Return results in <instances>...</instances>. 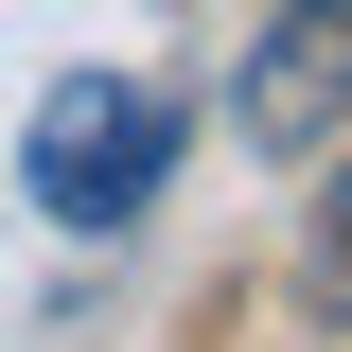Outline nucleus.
I'll use <instances>...</instances> for the list:
<instances>
[{"label": "nucleus", "instance_id": "obj_1", "mask_svg": "<svg viewBox=\"0 0 352 352\" xmlns=\"http://www.w3.org/2000/svg\"><path fill=\"white\" fill-rule=\"evenodd\" d=\"M176 141H194V106H176L159 71H71V88H36V124H18V194H36L53 229H124L176 176Z\"/></svg>", "mask_w": 352, "mask_h": 352}, {"label": "nucleus", "instance_id": "obj_4", "mask_svg": "<svg viewBox=\"0 0 352 352\" xmlns=\"http://www.w3.org/2000/svg\"><path fill=\"white\" fill-rule=\"evenodd\" d=\"M282 18H317V36H352V0H282Z\"/></svg>", "mask_w": 352, "mask_h": 352}, {"label": "nucleus", "instance_id": "obj_2", "mask_svg": "<svg viewBox=\"0 0 352 352\" xmlns=\"http://www.w3.org/2000/svg\"><path fill=\"white\" fill-rule=\"evenodd\" d=\"M335 88H352V36L282 18V36H264V71H247V141H264V159H300V141L335 124Z\"/></svg>", "mask_w": 352, "mask_h": 352}, {"label": "nucleus", "instance_id": "obj_3", "mask_svg": "<svg viewBox=\"0 0 352 352\" xmlns=\"http://www.w3.org/2000/svg\"><path fill=\"white\" fill-rule=\"evenodd\" d=\"M317 282L352 300V176H335V229H317Z\"/></svg>", "mask_w": 352, "mask_h": 352}]
</instances>
